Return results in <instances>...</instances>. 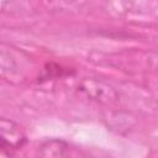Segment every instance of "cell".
<instances>
[{
    "instance_id": "cell-1",
    "label": "cell",
    "mask_w": 158,
    "mask_h": 158,
    "mask_svg": "<svg viewBox=\"0 0 158 158\" xmlns=\"http://www.w3.org/2000/svg\"><path fill=\"white\" fill-rule=\"evenodd\" d=\"M78 91L86 96L89 100L104 105L115 104L118 101L120 98L118 91L112 85H110L106 81L93 78L80 80L78 84Z\"/></svg>"
},
{
    "instance_id": "cell-2",
    "label": "cell",
    "mask_w": 158,
    "mask_h": 158,
    "mask_svg": "<svg viewBox=\"0 0 158 158\" xmlns=\"http://www.w3.org/2000/svg\"><path fill=\"white\" fill-rule=\"evenodd\" d=\"M67 144L60 139H48L40 148V158H65Z\"/></svg>"
},
{
    "instance_id": "cell-3",
    "label": "cell",
    "mask_w": 158,
    "mask_h": 158,
    "mask_svg": "<svg viewBox=\"0 0 158 158\" xmlns=\"http://www.w3.org/2000/svg\"><path fill=\"white\" fill-rule=\"evenodd\" d=\"M19 126L10 118L0 117V132L1 133H12L16 132Z\"/></svg>"
}]
</instances>
